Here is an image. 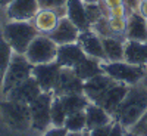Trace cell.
I'll return each mask as SVG.
<instances>
[{
  "instance_id": "5b68a950",
  "label": "cell",
  "mask_w": 147,
  "mask_h": 136,
  "mask_svg": "<svg viewBox=\"0 0 147 136\" xmlns=\"http://www.w3.org/2000/svg\"><path fill=\"white\" fill-rule=\"evenodd\" d=\"M53 92H41L30 104L31 111V130L37 133H44L52 127L50 107L53 101Z\"/></svg>"
},
{
  "instance_id": "5bb4252c",
  "label": "cell",
  "mask_w": 147,
  "mask_h": 136,
  "mask_svg": "<svg viewBox=\"0 0 147 136\" xmlns=\"http://www.w3.org/2000/svg\"><path fill=\"white\" fill-rule=\"evenodd\" d=\"M38 9L37 0H13L6 6V15L9 21H31Z\"/></svg>"
},
{
  "instance_id": "6da1fadb",
  "label": "cell",
  "mask_w": 147,
  "mask_h": 136,
  "mask_svg": "<svg viewBox=\"0 0 147 136\" xmlns=\"http://www.w3.org/2000/svg\"><path fill=\"white\" fill-rule=\"evenodd\" d=\"M147 111V87L138 84L129 86V89L122 99L119 107L113 113V121L129 130Z\"/></svg>"
},
{
  "instance_id": "8992f818",
  "label": "cell",
  "mask_w": 147,
  "mask_h": 136,
  "mask_svg": "<svg viewBox=\"0 0 147 136\" xmlns=\"http://www.w3.org/2000/svg\"><path fill=\"white\" fill-rule=\"evenodd\" d=\"M102 67L107 76L128 86L138 84L146 76V70L143 65L129 64L127 61H116V62H107L106 61L102 64Z\"/></svg>"
},
{
  "instance_id": "7402d4cb",
  "label": "cell",
  "mask_w": 147,
  "mask_h": 136,
  "mask_svg": "<svg viewBox=\"0 0 147 136\" xmlns=\"http://www.w3.org/2000/svg\"><path fill=\"white\" fill-rule=\"evenodd\" d=\"M102 64H103L102 61L85 55L81 59V62L74 68V71H75V74L82 81H85V80H90V79H93L96 76H99V74L105 72Z\"/></svg>"
},
{
  "instance_id": "ffe728a7",
  "label": "cell",
  "mask_w": 147,
  "mask_h": 136,
  "mask_svg": "<svg viewBox=\"0 0 147 136\" xmlns=\"http://www.w3.org/2000/svg\"><path fill=\"white\" fill-rule=\"evenodd\" d=\"M66 16L78 27L80 31H87L91 28L85 14V3L82 0H66Z\"/></svg>"
},
{
  "instance_id": "484cf974",
  "label": "cell",
  "mask_w": 147,
  "mask_h": 136,
  "mask_svg": "<svg viewBox=\"0 0 147 136\" xmlns=\"http://www.w3.org/2000/svg\"><path fill=\"white\" fill-rule=\"evenodd\" d=\"M12 55H13V49L10 47V44L6 42L5 37L0 34V89H2L3 79H5L6 70L10 64Z\"/></svg>"
},
{
  "instance_id": "cb8c5ba5",
  "label": "cell",
  "mask_w": 147,
  "mask_h": 136,
  "mask_svg": "<svg viewBox=\"0 0 147 136\" xmlns=\"http://www.w3.org/2000/svg\"><path fill=\"white\" fill-rule=\"evenodd\" d=\"M63 105H65V109L68 115L69 114H74V113H80V111H85L87 105L90 104L88 98L85 96L84 93H71V95H63L60 96Z\"/></svg>"
},
{
  "instance_id": "60d3db41",
  "label": "cell",
  "mask_w": 147,
  "mask_h": 136,
  "mask_svg": "<svg viewBox=\"0 0 147 136\" xmlns=\"http://www.w3.org/2000/svg\"><path fill=\"white\" fill-rule=\"evenodd\" d=\"M125 136H140V135H137V133H134L132 130H127V132H125Z\"/></svg>"
},
{
  "instance_id": "ba28073f",
  "label": "cell",
  "mask_w": 147,
  "mask_h": 136,
  "mask_svg": "<svg viewBox=\"0 0 147 136\" xmlns=\"http://www.w3.org/2000/svg\"><path fill=\"white\" fill-rule=\"evenodd\" d=\"M82 89H84V81L75 74L74 68L60 67V74L53 89V93L56 96H63V95H71V93H84Z\"/></svg>"
},
{
  "instance_id": "f35d334b",
  "label": "cell",
  "mask_w": 147,
  "mask_h": 136,
  "mask_svg": "<svg viewBox=\"0 0 147 136\" xmlns=\"http://www.w3.org/2000/svg\"><path fill=\"white\" fill-rule=\"evenodd\" d=\"M66 136H82V132H68Z\"/></svg>"
},
{
  "instance_id": "4fadbf2b",
  "label": "cell",
  "mask_w": 147,
  "mask_h": 136,
  "mask_svg": "<svg viewBox=\"0 0 147 136\" xmlns=\"http://www.w3.org/2000/svg\"><path fill=\"white\" fill-rule=\"evenodd\" d=\"M62 16H66L65 10H55V9H38L35 16L31 19L32 25L37 28L40 34L49 36L59 24V19Z\"/></svg>"
},
{
  "instance_id": "7a4b0ae2",
  "label": "cell",
  "mask_w": 147,
  "mask_h": 136,
  "mask_svg": "<svg viewBox=\"0 0 147 136\" xmlns=\"http://www.w3.org/2000/svg\"><path fill=\"white\" fill-rule=\"evenodd\" d=\"M0 34L6 39L13 52L25 55L30 43L40 33L37 31L31 21H9L3 25Z\"/></svg>"
},
{
  "instance_id": "e575fe53",
  "label": "cell",
  "mask_w": 147,
  "mask_h": 136,
  "mask_svg": "<svg viewBox=\"0 0 147 136\" xmlns=\"http://www.w3.org/2000/svg\"><path fill=\"white\" fill-rule=\"evenodd\" d=\"M125 132H127V129L124 126H121L118 121H113V126H112V130H110L109 136H125Z\"/></svg>"
},
{
  "instance_id": "d6a6232c",
  "label": "cell",
  "mask_w": 147,
  "mask_h": 136,
  "mask_svg": "<svg viewBox=\"0 0 147 136\" xmlns=\"http://www.w3.org/2000/svg\"><path fill=\"white\" fill-rule=\"evenodd\" d=\"M112 126H113V123H109V124L96 127V129L88 132V136H109L110 130H112Z\"/></svg>"
},
{
  "instance_id": "52a82bcc",
  "label": "cell",
  "mask_w": 147,
  "mask_h": 136,
  "mask_svg": "<svg viewBox=\"0 0 147 136\" xmlns=\"http://www.w3.org/2000/svg\"><path fill=\"white\" fill-rule=\"evenodd\" d=\"M25 56L32 65L55 62L57 56V44L49 36L38 34L30 43L25 52Z\"/></svg>"
},
{
  "instance_id": "74e56055",
  "label": "cell",
  "mask_w": 147,
  "mask_h": 136,
  "mask_svg": "<svg viewBox=\"0 0 147 136\" xmlns=\"http://www.w3.org/2000/svg\"><path fill=\"white\" fill-rule=\"evenodd\" d=\"M138 14L143 15L146 19H147V0H141L140 2V6H138Z\"/></svg>"
},
{
  "instance_id": "277c9868",
  "label": "cell",
  "mask_w": 147,
  "mask_h": 136,
  "mask_svg": "<svg viewBox=\"0 0 147 136\" xmlns=\"http://www.w3.org/2000/svg\"><path fill=\"white\" fill-rule=\"evenodd\" d=\"M32 67L34 65L27 59L25 55L13 52L12 59H10V64H9V67L6 70V74H5L0 93L5 96L12 87H15V86H18L24 80L31 77L32 76Z\"/></svg>"
},
{
  "instance_id": "9c48e42d",
  "label": "cell",
  "mask_w": 147,
  "mask_h": 136,
  "mask_svg": "<svg viewBox=\"0 0 147 136\" xmlns=\"http://www.w3.org/2000/svg\"><path fill=\"white\" fill-rule=\"evenodd\" d=\"M118 83L115 79H112L110 76H107L106 72H102L99 76H96L90 80L84 81V95L88 98V101L93 104H99V101L103 98V95L112 87V86Z\"/></svg>"
},
{
  "instance_id": "ab89813d",
  "label": "cell",
  "mask_w": 147,
  "mask_h": 136,
  "mask_svg": "<svg viewBox=\"0 0 147 136\" xmlns=\"http://www.w3.org/2000/svg\"><path fill=\"white\" fill-rule=\"evenodd\" d=\"M12 2H13V0H0V6H7Z\"/></svg>"
},
{
  "instance_id": "2e32d148",
  "label": "cell",
  "mask_w": 147,
  "mask_h": 136,
  "mask_svg": "<svg viewBox=\"0 0 147 136\" xmlns=\"http://www.w3.org/2000/svg\"><path fill=\"white\" fill-rule=\"evenodd\" d=\"M85 56L84 51L78 42L75 43H68V44H59L57 46V56H56V62L60 67H66V68H75L81 59Z\"/></svg>"
},
{
  "instance_id": "3957f363",
  "label": "cell",
  "mask_w": 147,
  "mask_h": 136,
  "mask_svg": "<svg viewBox=\"0 0 147 136\" xmlns=\"http://www.w3.org/2000/svg\"><path fill=\"white\" fill-rule=\"evenodd\" d=\"M0 114H2V120L6 127H9L10 130H31V111L28 104L3 99L0 101Z\"/></svg>"
},
{
  "instance_id": "7c38bea8",
  "label": "cell",
  "mask_w": 147,
  "mask_h": 136,
  "mask_svg": "<svg viewBox=\"0 0 147 136\" xmlns=\"http://www.w3.org/2000/svg\"><path fill=\"white\" fill-rule=\"evenodd\" d=\"M77 42L87 56H91V58L102 61V62H106V55H105L102 37L97 33H94L91 28L87 31H81Z\"/></svg>"
},
{
  "instance_id": "f546056e",
  "label": "cell",
  "mask_w": 147,
  "mask_h": 136,
  "mask_svg": "<svg viewBox=\"0 0 147 136\" xmlns=\"http://www.w3.org/2000/svg\"><path fill=\"white\" fill-rule=\"evenodd\" d=\"M40 9H55V10H65L66 0H37Z\"/></svg>"
},
{
  "instance_id": "f1b7e54d",
  "label": "cell",
  "mask_w": 147,
  "mask_h": 136,
  "mask_svg": "<svg viewBox=\"0 0 147 136\" xmlns=\"http://www.w3.org/2000/svg\"><path fill=\"white\" fill-rule=\"evenodd\" d=\"M85 14H87L90 25H93L100 18L106 16V9L103 8L102 3H85Z\"/></svg>"
},
{
  "instance_id": "d4e9b609",
  "label": "cell",
  "mask_w": 147,
  "mask_h": 136,
  "mask_svg": "<svg viewBox=\"0 0 147 136\" xmlns=\"http://www.w3.org/2000/svg\"><path fill=\"white\" fill-rule=\"evenodd\" d=\"M68 117V113L65 109V105L60 99V96H53L52 107H50V118H52V126L53 127H63L65 120Z\"/></svg>"
},
{
  "instance_id": "e0dca14e",
  "label": "cell",
  "mask_w": 147,
  "mask_h": 136,
  "mask_svg": "<svg viewBox=\"0 0 147 136\" xmlns=\"http://www.w3.org/2000/svg\"><path fill=\"white\" fill-rule=\"evenodd\" d=\"M125 37H127V40L147 42V19L138 14V10L128 14Z\"/></svg>"
},
{
  "instance_id": "30bf717a",
  "label": "cell",
  "mask_w": 147,
  "mask_h": 136,
  "mask_svg": "<svg viewBox=\"0 0 147 136\" xmlns=\"http://www.w3.org/2000/svg\"><path fill=\"white\" fill-rule=\"evenodd\" d=\"M60 74V65L56 62L40 64L32 67V77L37 80L43 92H53Z\"/></svg>"
},
{
  "instance_id": "ac0fdd59",
  "label": "cell",
  "mask_w": 147,
  "mask_h": 136,
  "mask_svg": "<svg viewBox=\"0 0 147 136\" xmlns=\"http://www.w3.org/2000/svg\"><path fill=\"white\" fill-rule=\"evenodd\" d=\"M128 89H129V86L125 84V83H121V81L115 83L112 87H110V89L103 95V98L99 101V104H97V105L103 107L110 115H113V113L116 111V108L119 107V104L122 102V99L125 98Z\"/></svg>"
},
{
  "instance_id": "8fae6325",
  "label": "cell",
  "mask_w": 147,
  "mask_h": 136,
  "mask_svg": "<svg viewBox=\"0 0 147 136\" xmlns=\"http://www.w3.org/2000/svg\"><path fill=\"white\" fill-rule=\"evenodd\" d=\"M41 87L38 86L37 80L31 76L27 80H24L22 83H19L18 86L12 87L6 95H5V99L9 101H16V102H24V104H31L37 96L41 93Z\"/></svg>"
},
{
  "instance_id": "9a60e30c",
  "label": "cell",
  "mask_w": 147,
  "mask_h": 136,
  "mask_svg": "<svg viewBox=\"0 0 147 136\" xmlns=\"http://www.w3.org/2000/svg\"><path fill=\"white\" fill-rule=\"evenodd\" d=\"M78 27L74 24L68 16H62L59 19V24L56 28L49 34V37L59 46V44H68V43H75L80 36Z\"/></svg>"
},
{
  "instance_id": "836d02e7",
  "label": "cell",
  "mask_w": 147,
  "mask_h": 136,
  "mask_svg": "<svg viewBox=\"0 0 147 136\" xmlns=\"http://www.w3.org/2000/svg\"><path fill=\"white\" fill-rule=\"evenodd\" d=\"M68 130L66 127H50L49 130H46L44 133H41V136H66Z\"/></svg>"
},
{
  "instance_id": "d590c367",
  "label": "cell",
  "mask_w": 147,
  "mask_h": 136,
  "mask_svg": "<svg viewBox=\"0 0 147 136\" xmlns=\"http://www.w3.org/2000/svg\"><path fill=\"white\" fill-rule=\"evenodd\" d=\"M100 3H102V5H103V8L107 10V9L115 8V6L124 5V0H100Z\"/></svg>"
},
{
  "instance_id": "b9f144b4",
  "label": "cell",
  "mask_w": 147,
  "mask_h": 136,
  "mask_svg": "<svg viewBox=\"0 0 147 136\" xmlns=\"http://www.w3.org/2000/svg\"><path fill=\"white\" fill-rule=\"evenodd\" d=\"M84 3H100V0H82Z\"/></svg>"
},
{
  "instance_id": "4316f807",
  "label": "cell",
  "mask_w": 147,
  "mask_h": 136,
  "mask_svg": "<svg viewBox=\"0 0 147 136\" xmlns=\"http://www.w3.org/2000/svg\"><path fill=\"white\" fill-rule=\"evenodd\" d=\"M87 126V118H85V111L69 114L65 120L63 127H66L68 132H84Z\"/></svg>"
},
{
  "instance_id": "d6986e66",
  "label": "cell",
  "mask_w": 147,
  "mask_h": 136,
  "mask_svg": "<svg viewBox=\"0 0 147 136\" xmlns=\"http://www.w3.org/2000/svg\"><path fill=\"white\" fill-rule=\"evenodd\" d=\"M85 118H87V126H85V130H93L96 127H100L105 124H109V123H113V117L110 115L107 111L97 105L90 102L85 108Z\"/></svg>"
},
{
  "instance_id": "83f0119b",
  "label": "cell",
  "mask_w": 147,
  "mask_h": 136,
  "mask_svg": "<svg viewBox=\"0 0 147 136\" xmlns=\"http://www.w3.org/2000/svg\"><path fill=\"white\" fill-rule=\"evenodd\" d=\"M107 25L113 37H119V39H125L127 33V18H118V16H107Z\"/></svg>"
},
{
  "instance_id": "603a6c76",
  "label": "cell",
  "mask_w": 147,
  "mask_h": 136,
  "mask_svg": "<svg viewBox=\"0 0 147 136\" xmlns=\"http://www.w3.org/2000/svg\"><path fill=\"white\" fill-rule=\"evenodd\" d=\"M103 49L107 62H116V61H124L125 52V39L119 37H102Z\"/></svg>"
},
{
  "instance_id": "1f68e13d",
  "label": "cell",
  "mask_w": 147,
  "mask_h": 136,
  "mask_svg": "<svg viewBox=\"0 0 147 136\" xmlns=\"http://www.w3.org/2000/svg\"><path fill=\"white\" fill-rule=\"evenodd\" d=\"M129 14V10L127 9L125 5H119L115 6L112 9H107L106 10V16H118V18H127Z\"/></svg>"
},
{
  "instance_id": "8d00e7d4",
  "label": "cell",
  "mask_w": 147,
  "mask_h": 136,
  "mask_svg": "<svg viewBox=\"0 0 147 136\" xmlns=\"http://www.w3.org/2000/svg\"><path fill=\"white\" fill-rule=\"evenodd\" d=\"M140 2L141 0H124V5L127 6V9L129 12H136V10H138Z\"/></svg>"
},
{
  "instance_id": "4dcf8cb0",
  "label": "cell",
  "mask_w": 147,
  "mask_h": 136,
  "mask_svg": "<svg viewBox=\"0 0 147 136\" xmlns=\"http://www.w3.org/2000/svg\"><path fill=\"white\" fill-rule=\"evenodd\" d=\"M129 130H132L134 133H137L140 136H147V111H146V113L143 114V117Z\"/></svg>"
},
{
  "instance_id": "44dd1931",
  "label": "cell",
  "mask_w": 147,
  "mask_h": 136,
  "mask_svg": "<svg viewBox=\"0 0 147 136\" xmlns=\"http://www.w3.org/2000/svg\"><path fill=\"white\" fill-rule=\"evenodd\" d=\"M124 61L129 64L147 67V42L125 40Z\"/></svg>"
}]
</instances>
